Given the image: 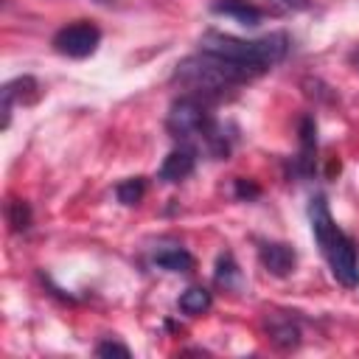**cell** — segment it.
<instances>
[{
	"instance_id": "8",
	"label": "cell",
	"mask_w": 359,
	"mask_h": 359,
	"mask_svg": "<svg viewBox=\"0 0 359 359\" xmlns=\"http://www.w3.org/2000/svg\"><path fill=\"white\" fill-rule=\"evenodd\" d=\"M194 168H196V149L188 146V143H180L174 151H168V157L157 168V180L168 182V185H177L182 180H188L194 174Z\"/></svg>"
},
{
	"instance_id": "17",
	"label": "cell",
	"mask_w": 359,
	"mask_h": 359,
	"mask_svg": "<svg viewBox=\"0 0 359 359\" xmlns=\"http://www.w3.org/2000/svg\"><path fill=\"white\" fill-rule=\"evenodd\" d=\"M95 353H98V356H123V359H126L132 351H129L123 342H118V339H104V342L95 345Z\"/></svg>"
},
{
	"instance_id": "10",
	"label": "cell",
	"mask_w": 359,
	"mask_h": 359,
	"mask_svg": "<svg viewBox=\"0 0 359 359\" xmlns=\"http://www.w3.org/2000/svg\"><path fill=\"white\" fill-rule=\"evenodd\" d=\"M266 339L280 351H294L303 342L300 325L289 314H269L266 320Z\"/></svg>"
},
{
	"instance_id": "1",
	"label": "cell",
	"mask_w": 359,
	"mask_h": 359,
	"mask_svg": "<svg viewBox=\"0 0 359 359\" xmlns=\"http://www.w3.org/2000/svg\"><path fill=\"white\" fill-rule=\"evenodd\" d=\"M255 76H258L255 70L199 48L196 53H191L174 65L171 81L180 84L188 95H196L205 101H219L227 93H233L236 87L252 81Z\"/></svg>"
},
{
	"instance_id": "21",
	"label": "cell",
	"mask_w": 359,
	"mask_h": 359,
	"mask_svg": "<svg viewBox=\"0 0 359 359\" xmlns=\"http://www.w3.org/2000/svg\"><path fill=\"white\" fill-rule=\"evenodd\" d=\"M95 3H109V0H95Z\"/></svg>"
},
{
	"instance_id": "15",
	"label": "cell",
	"mask_w": 359,
	"mask_h": 359,
	"mask_svg": "<svg viewBox=\"0 0 359 359\" xmlns=\"http://www.w3.org/2000/svg\"><path fill=\"white\" fill-rule=\"evenodd\" d=\"M6 222L11 224L14 233H25L31 227V208L22 199H8L6 202Z\"/></svg>"
},
{
	"instance_id": "20",
	"label": "cell",
	"mask_w": 359,
	"mask_h": 359,
	"mask_svg": "<svg viewBox=\"0 0 359 359\" xmlns=\"http://www.w3.org/2000/svg\"><path fill=\"white\" fill-rule=\"evenodd\" d=\"M351 62H353V65L359 67V50H353V53H351Z\"/></svg>"
},
{
	"instance_id": "3",
	"label": "cell",
	"mask_w": 359,
	"mask_h": 359,
	"mask_svg": "<svg viewBox=\"0 0 359 359\" xmlns=\"http://www.w3.org/2000/svg\"><path fill=\"white\" fill-rule=\"evenodd\" d=\"M309 224H311V236L334 275V280L345 289H356L359 286V250L356 241L334 222L328 202L323 194L311 196L309 202Z\"/></svg>"
},
{
	"instance_id": "2",
	"label": "cell",
	"mask_w": 359,
	"mask_h": 359,
	"mask_svg": "<svg viewBox=\"0 0 359 359\" xmlns=\"http://www.w3.org/2000/svg\"><path fill=\"white\" fill-rule=\"evenodd\" d=\"M210 101L196 98V95H180L171 101L168 115H165V129L174 140L194 146L196 151L205 149L210 157L222 160L230 154V137L219 126V121L210 115Z\"/></svg>"
},
{
	"instance_id": "7",
	"label": "cell",
	"mask_w": 359,
	"mask_h": 359,
	"mask_svg": "<svg viewBox=\"0 0 359 359\" xmlns=\"http://www.w3.org/2000/svg\"><path fill=\"white\" fill-rule=\"evenodd\" d=\"M36 95H39V84H36L34 76H17V79L6 81L3 90H0V98H3V107H0V112H3V129H8L14 107L17 104H31V101H36Z\"/></svg>"
},
{
	"instance_id": "5",
	"label": "cell",
	"mask_w": 359,
	"mask_h": 359,
	"mask_svg": "<svg viewBox=\"0 0 359 359\" xmlns=\"http://www.w3.org/2000/svg\"><path fill=\"white\" fill-rule=\"evenodd\" d=\"M53 50L67 56V59H87L98 50L101 45V28L90 20H79V22H70V25H62L53 39H50Z\"/></svg>"
},
{
	"instance_id": "12",
	"label": "cell",
	"mask_w": 359,
	"mask_h": 359,
	"mask_svg": "<svg viewBox=\"0 0 359 359\" xmlns=\"http://www.w3.org/2000/svg\"><path fill=\"white\" fill-rule=\"evenodd\" d=\"M151 261H154V266H160V269H165V272H182V275H185V272H194V266H196L194 255H191L185 247H180V244L154 250Z\"/></svg>"
},
{
	"instance_id": "18",
	"label": "cell",
	"mask_w": 359,
	"mask_h": 359,
	"mask_svg": "<svg viewBox=\"0 0 359 359\" xmlns=\"http://www.w3.org/2000/svg\"><path fill=\"white\" fill-rule=\"evenodd\" d=\"M236 196H238V199H247V202H250V199L261 196V188H258V185H255L252 180H241V177H238V180H236Z\"/></svg>"
},
{
	"instance_id": "14",
	"label": "cell",
	"mask_w": 359,
	"mask_h": 359,
	"mask_svg": "<svg viewBox=\"0 0 359 359\" xmlns=\"http://www.w3.org/2000/svg\"><path fill=\"white\" fill-rule=\"evenodd\" d=\"M213 280L224 289H238V280H241V269L233 258V252H222L216 258V269H213Z\"/></svg>"
},
{
	"instance_id": "4",
	"label": "cell",
	"mask_w": 359,
	"mask_h": 359,
	"mask_svg": "<svg viewBox=\"0 0 359 359\" xmlns=\"http://www.w3.org/2000/svg\"><path fill=\"white\" fill-rule=\"evenodd\" d=\"M199 48L219 53L230 62H238V65H244L261 76L286 59L292 42H289L286 31H272V34H264L258 39H241V36H230L222 31H205L199 36Z\"/></svg>"
},
{
	"instance_id": "13",
	"label": "cell",
	"mask_w": 359,
	"mask_h": 359,
	"mask_svg": "<svg viewBox=\"0 0 359 359\" xmlns=\"http://www.w3.org/2000/svg\"><path fill=\"white\" fill-rule=\"evenodd\" d=\"M177 306H180L182 314H188V317H199V314L210 311V306H213V294H210V289H205V286H188V289L180 294Z\"/></svg>"
},
{
	"instance_id": "11",
	"label": "cell",
	"mask_w": 359,
	"mask_h": 359,
	"mask_svg": "<svg viewBox=\"0 0 359 359\" xmlns=\"http://www.w3.org/2000/svg\"><path fill=\"white\" fill-rule=\"evenodd\" d=\"M210 11L222 14V17H230L244 28H258L264 22V8H258L250 0H216L210 6Z\"/></svg>"
},
{
	"instance_id": "9",
	"label": "cell",
	"mask_w": 359,
	"mask_h": 359,
	"mask_svg": "<svg viewBox=\"0 0 359 359\" xmlns=\"http://www.w3.org/2000/svg\"><path fill=\"white\" fill-rule=\"evenodd\" d=\"M297 140H300V151L294 157V174L297 177H311L314 157H317V121H314V115H303L300 118Z\"/></svg>"
},
{
	"instance_id": "6",
	"label": "cell",
	"mask_w": 359,
	"mask_h": 359,
	"mask_svg": "<svg viewBox=\"0 0 359 359\" xmlns=\"http://www.w3.org/2000/svg\"><path fill=\"white\" fill-rule=\"evenodd\" d=\"M258 261L261 266L275 275V278H286L294 272V264H297V252L292 244L286 241H261L258 244Z\"/></svg>"
},
{
	"instance_id": "16",
	"label": "cell",
	"mask_w": 359,
	"mask_h": 359,
	"mask_svg": "<svg viewBox=\"0 0 359 359\" xmlns=\"http://www.w3.org/2000/svg\"><path fill=\"white\" fill-rule=\"evenodd\" d=\"M146 194V180L143 177H129V180H121L115 185V196L121 205H137Z\"/></svg>"
},
{
	"instance_id": "19",
	"label": "cell",
	"mask_w": 359,
	"mask_h": 359,
	"mask_svg": "<svg viewBox=\"0 0 359 359\" xmlns=\"http://www.w3.org/2000/svg\"><path fill=\"white\" fill-rule=\"evenodd\" d=\"M269 3L280 11H303L309 6V0H269Z\"/></svg>"
}]
</instances>
